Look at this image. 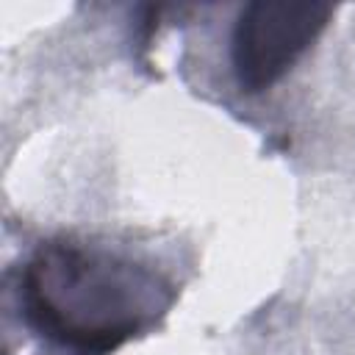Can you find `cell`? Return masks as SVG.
<instances>
[{
	"mask_svg": "<svg viewBox=\"0 0 355 355\" xmlns=\"http://www.w3.org/2000/svg\"><path fill=\"white\" fill-rule=\"evenodd\" d=\"M172 300L155 269L72 236L42 241L19 272L25 324L75 355H108L150 330Z\"/></svg>",
	"mask_w": 355,
	"mask_h": 355,
	"instance_id": "cell-1",
	"label": "cell"
},
{
	"mask_svg": "<svg viewBox=\"0 0 355 355\" xmlns=\"http://www.w3.org/2000/svg\"><path fill=\"white\" fill-rule=\"evenodd\" d=\"M330 17V3H247L230 39L233 75L241 92L255 94L275 86L322 36Z\"/></svg>",
	"mask_w": 355,
	"mask_h": 355,
	"instance_id": "cell-2",
	"label": "cell"
}]
</instances>
